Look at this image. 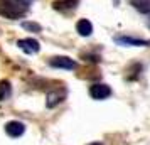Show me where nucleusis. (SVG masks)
Listing matches in <instances>:
<instances>
[{"label": "nucleus", "instance_id": "nucleus-1", "mask_svg": "<svg viewBox=\"0 0 150 145\" xmlns=\"http://www.w3.org/2000/svg\"><path fill=\"white\" fill-rule=\"evenodd\" d=\"M34 0H0V15L8 21L22 19Z\"/></svg>", "mask_w": 150, "mask_h": 145}, {"label": "nucleus", "instance_id": "nucleus-2", "mask_svg": "<svg viewBox=\"0 0 150 145\" xmlns=\"http://www.w3.org/2000/svg\"><path fill=\"white\" fill-rule=\"evenodd\" d=\"M49 64L52 68L57 69H66V71H73V69L78 68V62L74 59H71L69 56H54L49 59Z\"/></svg>", "mask_w": 150, "mask_h": 145}, {"label": "nucleus", "instance_id": "nucleus-3", "mask_svg": "<svg viewBox=\"0 0 150 145\" xmlns=\"http://www.w3.org/2000/svg\"><path fill=\"white\" fill-rule=\"evenodd\" d=\"M111 95V88L105 83H95L89 86V96L93 100H106Z\"/></svg>", "mask_w": 150, "mask_h": 145}, {"label": "nucleus", "instance_id": "nucleus-4", "mask_svg": "<svg viewBox=\"0 0 150 145\" xmlns=\"http://www.w3.org/2000/svg\"><path fill=\"white\" fill-rule=\"evenodd\" d=\"M17 46L21 51H24L25 54H35V52H39V49H41V44L32 39V37H27V39H19L17 41Z\"/></svg>", "mask_w": 150, "mask_h": 145}, {"label": "nucleus", "instance_id": "nucleus-5", "mask_svg": "<svg viewBox=\"0 0 150 145\" xmlns=\"http://www.w3.org/2000/svg\"><path fill=\"white\" fill-rule=\"evenodd\" d=\"M5 132H7L8 137H14V138H19L24 135L25 132V125L22 122H17V120H10L5 123Z\"/></svg>", "mask_w": 150, "mask_h": 145}, {"label": "nucleus", "instance_id": "nucleus-6", "mask_svg": "<svg viewBox=\"0 0 150 145\" xmlns=\"http://www.w3.org/2000/svg\"><path fill=\"white\" fill-rule=\"evenodd\" d=\"M115 41L122 46H133V47H149L150 46V41H147V39H137V37H130V35L116 37Z\"/></svg>", "mask_w": 150, "mask_h": 145}, {"label": "nucleus", "instance_id": "nucleus-7", "mask_svg": "<svg viewBox=\"0 0 150 145\" xmlns=\"http://www.w3.org/2000/svg\"><path fill=\"white\" fill-rule=\"evenodd\" d=\"M64 98H66V91L64 90H57V91H51L47 95V101H46V106L47 108H54V106H57L59 103H62L64 101Z\"/></svg>", "mask_w": 150, "mask_h": 145}, {"label": "nucleus", "instance_id": "nucleus-8", "mask_svg": "<svg viewBox=\"0 0 150 145\" xmlns=\"http://www.w3.org/2000/svg\"><path fill=\"white\" fill-rule=\"evenodd\" d=\"M76 30L78 34L83 35V37H89L93 34V24L88 21V19H79L78 24H76Z\"/></svg>", "mask_w": 150, "mask_h": 145}, {"label": "nucleus", "instance_id": "nucleus-9", "mask_svg": "<svg viewBox=\"0 0 150 145\" xmlns=\"http://www.w3.org/2000/svg\"><path fill=\"white\" fill-rule=\"evenodd\" d=\"M130 4L140 14H150V0H130Z\"/></svg>", "mask_w": 150, "mask_h": 145}, {"label": "nucleus", "instance_id": "nucleus-10", "mask_svg": "<svg viewBox=\"0 0 150 145\" xmlns=\"http://www.w3.org/2000/svg\"><path fill=\"white\" fill-rule=\"evenodd\" d=\"M10 93H12V86H10V81L7 79H2L0 81V101H5L10 98Z\"/></svg>", "mask_w": 150, "mask_h": 145}, {"label": "nucleus", "instance_id": "nucleus-11", "mask_svg": "<svg viewBox=\"0 0 150 145\" xmlns=\"http://www.w3.org/2000/svg\"><path fill=\"white\" fill-rule=\"evenodd\" d=\"M78 0H56L52 4V7L56 10H68V8H74Z\"/></svg>", "mask_w": 150, "mask_h": 145}, {"label": "nucleus", "instance_id": "nucleus-12", "mask_svg": "<svg viewBox=\"0 0 150 145\" xmlns=\"http://www.w3.org/2000/svg\"><path fill=\"white\" fill-rule=\"evenodd\" d=\"M22 27L27 29V30H32V32H41V25L39 24H34V22H24Z\"/></svg>", "mask_w": 150, "mask_h": 145}, {"label": "nucleus", "instance_id": "nucleus-13", "mask_svg": "<svg viewBox=\"0 0 150 145\" xmlns=\"http://www.w3.org/2000/svg\"><path fill=\"white\" fill-rule=\"evenodd\" d=\"M88 145H103L101 142H93V144H88Z\"/></svg>", "mask_w": 150, "mask_h": 145}]
</instances>
